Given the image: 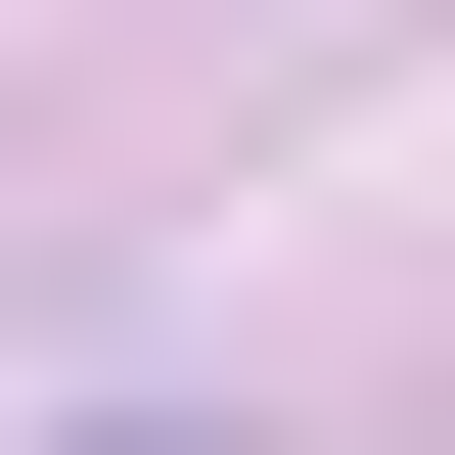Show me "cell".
<instances>
[{
	"mask_svg": "<svg viewBox=\"0 0 455 455\" xmlns=\"http://www.w3.org/2000/svg\"><path fill=\"white\" fill-rule=\"evenodd\" d=\"M92 455H137V410H92Z\"/></svg>",
	"mask_w": 455,
	"mask_h": 455,
	"instance_id": "1",
	"label": "cell"
}]
</instances>
